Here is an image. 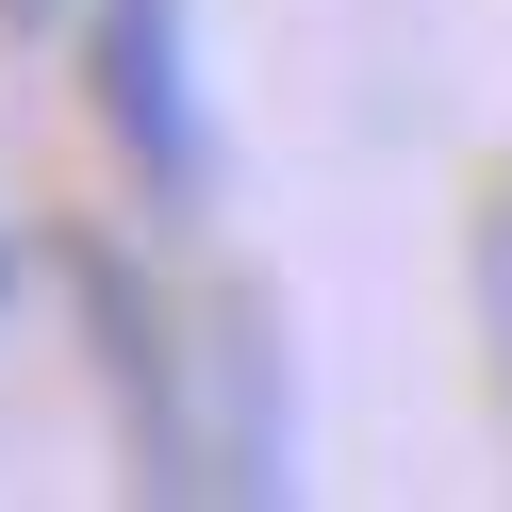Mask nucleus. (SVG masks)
Segmentation results:
<instances>
[{
	"instance_id": "f03ea898",
	"label": "nucleus",
	"mask_w": 512,
	"mask_h": 512,
	"mask_svg": "<svg viewBox=\"0 0 512 512\" xmlns=\"http://www.w3.org/2000/svg\"><path fill=\"white\" fill-rule=\"evenodd\" d=\"M0 281H17V265H0Z\"/></svg>"
},
{
	"instance_id": "f257e3e1",
	"label": "nucleus",
	"mask_w": 512,
	"mask_h": 512,
	"mask_svg": "<svg viewBox=\"0 0 512 512\" xmlns=\"http://www.w3.org/2000/svg\"><path fill=\"white\" fill-rule=\"evenodd\" d=\"M100 116H116V149H133L166 199L215 166L199 83H182V0H100Z\"/></svg>"
}]
</instances>
